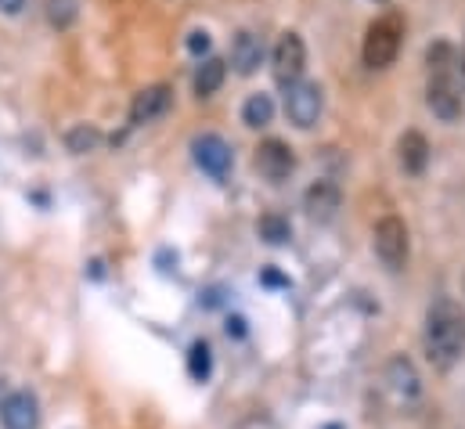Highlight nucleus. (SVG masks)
Wrapping results in <instances>:
<instances>
[{
    "mask_svg": "<svg viewBox=\"0 0 465 429\" xmlns=\"http://www.w3.org/2000/svg\"><path fill=\"white\" fill-rule=\"evenodd\" d=\"M386 383H390V390H393L397 397H404V401H415V397H419V372H415V364H411L408 357H393V361L386 364Z\"/></svg>",
    "mask_w": 465,
    "mask_h": 429,
    "instance_id": "obj_13",
    "label": "nucleus"
},
{
    "mask_svg": "<svg viewBox=\"0 0 465 429\" xmlns=\"http://www.w3.org/2000/svg\"><path fill=\"white\" fill-rule=\"evenodd\" d=\"M224 76H228L224 58H206V62L195 69V95H199V98L217 95V91H221V84H224Z\"/></svg>",
    "mask_w": 465,
    "mask_h": 429,
    "instance_id": "obj_15",
    "label": "nucleus"
},
{
    "mask_svg": "<svg viewBox=\"0 0 465 429\" xmlns=\"http://www.w3.org/2000/svg\"><path fill=\"white\" fill-rule=\"evenodd\" d=\"M303 65H307V47L300 40V33H285L274 47V76L282 87L296 84L303 76Z\"/></svg>",
    "mask_w": 465,
    "mask_h": 429,
    "instance_id": "obj_6",
    "label": "nucleus"
},
{
    "mask_svg": "<svg viewBox=\"0 0 465 429\" xmlns=\"http://www.w3.org/2000/svg\"><path fill=\"white\" fill-rule=\"evenodd\" d=\"M188 51H192V55H206V51H210V33L195 29V33L188 36Z\"/></svg>",
    "mask_w": 465,
    "mask_h": 429,
    "instance_id": "obj_21",
    "label": "nucleus"
},
{
    "mask_svg": "<svg viewBox=\"0 0 465 429\" xmlns=\"http://www.w3.org/2000/svg\"><path fill=\"white\" fill-rule=\"evenodd\" d=\"M397 155H401V166L404 174H422L426 163H430V141L419 134V130H408L397 145Z\"/></svg>",
    "mask_w": 465,
    "mask_h": 429,
    "instance_id": "obj_14",
    "label": "nucleus"
},
{
    "mask_svg": "<svg viewBox=\"0 0 465 429\" xmlns=\"http://www.w3.org/2000/svg\"><path fill=\"white\" fill-rule=\"evenodd\" d=\"M292 166H296V159H292V148H289L285 141L267 137V141L256 148V170H260V177H267L271 185H282V181L292 174Z\"/></svg>",
    "mask_w": 465,
    "mask_h": 429,
    "instance_id": "obj_7",
    "label": "nucleus"
},
{
    "mask_svg": "<svg viewBox=\"0 0 465 429\" xmlns=\"http://www.w3.org/2000/svg\"><path fill=\"white\" fill-rule=\"evenodd\" d=\"M426 65H430V87H426V102L430 108L444 119V123H455L462 115V95H459V55L451 44H433L426 51Z\"/></svg>",
    "mask_w": 465,
    "mask_h": 429,
    "instance_id": "obj_2",
    "label": "nucleus"
},
{
    "mask_svg": "<svg viewBox=\"0 0 465 429\" xmlns=\"http://www.w3.org/2000/svg\"><path fill=\"white\" fill-rule=\"evenodd\" d=\"M170 102H173V95H170V87H166V84L144 87V91L134 98V105H130V123H134V126H144V123H152V119L166 115Z\"/></svg>",
    "mask_w": 465,
    "mask_h": 429,
    "instance_id": "obj_9",
    "label": "nucleus"
},
{
    "mask_svg": "<svg viewBox=\"0 0 465 429\" xmlns=\"http://www.w3.org/2000/svg\"><path fill=\"white\" fill-rule=\"evenodd\" d=\"M455 73H459V87H465V47H462V55H459V65H455Z\"/></svg>",
    "mask_w": 465,
    "mask_h": 429,
    "instance_id": "obj_23",
    "label": "nucleus"
},
{
    "mask_svg": "<svg viewBox=\"0 0 465 429\" xmlns=\"http://www.w3.org/2000/svg\"><path fill=\"white\" fill-rule=\"evenodd\" d=\"M271 115H274V105H271V98H267V95H252V98L242 105V119H245V126H267V123H271Z\"/></svg>",
    "mask_w": 465,
    "mask_h": 429,
    "instance_id": "obj_17",
    "label": "nucleus"
},
{
    "mask_svg": "<svg viewBox=\"0 0 465 429\" xmlns=\"http://www.w3.org/2000/svg\"><path fill=\"white\" fill-rule=\"evenodd\" d=\"M379 4H386V0H379Z\"/></svg>",
    "mask_w": 465,
    "mask_h": 429,
    "instance_id": "obj_26",
    "label": "nucleus"
},
{
    "mask_svg": "<svg viewBox=\"0 0 465 429\" xmlns=\"http://www.w3.org/2000/svg\"><path fill=\"white\" fill-rule=\"evenodd\" d=\"M0 423L4 429H36L40 423V412H36V397L33 394H11L4 404H0Z\"/></svg>",
    "mask_w": 465,
    "mask_h": 429,
    "instance_id": "obj_10",
    "label": "nucleus"
},
{
    "mask_svg": "<svg viewBox=\"0 0 465 429\" xmlns=\"http://www.w3.org/2000/svg\"><path fill=\"white\" fill-rule=\"evenodd\" d=\"M22 4H25V0H0V11H4V15H18Z\"/></svg>",
    "mask_w": 465,
    "mask_h": 429,
    "instance_id": "obj_22",
    "label": "nucleus"
},
{
    "mask_svg": "<svg viewBox=\"0 0 465 429\" xmlns=\"http://www.w3.org/2000/svg\"><path fill=\"white\" fill-rule=\"evenodd\" d=\"M256 231H260V238H267L271 245H282V242H289V234H292V227H289V220L278 214H267L260 216V224H256Z\"/></svg>",
    "mask_w": 465,
    "mask_h": 429,
    "instance_id": "obj_18",
    "label": "nucleus"
},
{
    "mask_svg": "<svg viewBox=\"0 0 465 429\" xmlns=\"http://www.w3.org/2000/svg\"><path fill=\"white\" fill-rule=\"evenodd\" d=\"M426 354L437 368H451L465 354V311L451 296L433 300L426 311Z\"/></svg>",
    "mask_w": 465,
    "mask_h": 429,
    "instance_id": "obj_1",
    "label": "nucleus"
},
{
    "mask_svg": "<svg viewBox=\"0 0 465 429\" xmlns=\"http://www.w3.org/2000/svg\"><path fill=\"white\" fill-rule=\"evenodd\" d=\"M375 253L390 271L408 264V224L401 216H382L375 224Z\"/></svg>",
    "mask_w": 465,
    "mask_h": 429,
    "instance_id": "obj_4",
    "label": "nucleus"
},
{
    "mask_svg": "<svg viewBox=\"0 0 465 429\" xmlns=\"http://www.w3.org/2000/svg\"><path fill=\"white\" fill-rule=\"evenodd\" d=\"M263 282H267V285H289V282H285L282 274H274V271H267V274H263Z\"/></svg>",
    "mask_w": 465,
    "mask_h": 429,
    "instance_id": "obj_24",
    "label": "nucleus"
},
{
    "mask_svg": "<svg viewBox=\"0 0 465 429\" xmlns=\"http://www.w3.org/2000/svg\"><path fill=\"white\" fill-rule=\"evenodd\" d=\"M188 372H192L195 383H206L210 379V372H213V350H210V343H195L188 350Z\"/></svg>",
    "mask_w": 465,
    "mask_h": 429,
    "instance_id": "obj_16",
    "label": "nucleus"
},
{
    "mask_svg": "<svg viewBox=\"0 0 465 429\" xmlns=\"http://www.w3.org/2000/svg\"><path fill=\"white\" fill-rule=\"evenodd\" d=\"M98 141H102V134L94 130V126H73L69 130V137H65V145H69V152H76V155H84V152H94L98 148Z\"/></svg>",
    "mask_w": 465,
    "mask_h": 429,
    "instance_id": "obj_19",
    "label": "nucleus"
},
{
    "mask_svg": "<svg viewBox=\"0 0 465 429\" xmlns=\"http://www.w3.org/2000/svg\"><path fill=\"white\" fill-rule=\"evenodd\" d=\"M303 206H307V214L314 216V220H332L336 210H340V188L332 181H318V185L307 188Z\"/></svg>",
    "mask_w": 465,
    "mask_h": 429,
    "instance_id": "obj_12",
    "label": "nucleus"
},
{
    "mask_svg": "<svg viewBox=\"0 0 465 429\" xmlns=\"http://www.w3.org/2000/svg\"><path fill=\"white\" fill-rule=\"evenodd\" d=\"M401 36H404L401 15H386V18L371 22L368 33H364V47H361L364 65H368V69H386V65H393L397 51H401Z\"/></svg>",
    "mask_w": 465,
    "mask_h": 429,
    "instance_id": "obj_3",
    "label": "nucleus"
},
{
    "mask_svg": "<svg viewBox=\"0 0 465 429\" xmlns=\"http://www.w3.org/2000/svg\"><path fill=\"white\" fill-rule=\"evenodd\" d=\"M260 62H263V40H260L256 33L242 29L232 40V65L242 76H249V73H256Z\"/></svg>",
    "mask_w": 465,
    "mask_h": 429,
    "instance_id": "obj_11",
    "label": "nucleus"
},
{
    "mask_svg": "<svg viewBox=\"0 0 465 429\" xmlns=\"http://www.w3.org/2000/svg\"><path fill=\"white\" fill-rule=\"evenodd\" d=\"M80 15V0H47V18L58 29H69Z\"/></svg>",
    "mask_w": 465,
    "mask_h": 429,
    "instance_id": "obj_20",
    "label": "nucleus"
},
{
    "mask_svg": "<svg viewBox=\"0 0 465 429\" xmlns=\"http://www.w3.org/2000/svg\"><path fill=\"white\" fill-rule=\"evenodd\" d=\"M285 115L289 123H296L300 130L314 126L318 115H322V87L318 84H307V80H296L285 87Z\"/></svg>",
    "mask_w": 465,
    "mask_h": 429,
    "instance_id": "obj_5",
    "label": "nucleus"
},
{
    "mask_svg": "<svg viewBox=\"0 0 465 429\" xmlns=\"http://www.w3.org/2000/svg\"><path fill=\"white\" fill-rule=\"evenodd\" d=\"M192 152H195V163L199 170H206L210 177H224L232 170V145L217 134H203L192 141Z\"/></svg>",
    "mask_w": 465,
    "mask_h": 429,
    "instance_id": "obj_8",
    "label": "nucleus"
},
{
    "mask_svg": "<svg viewBox=\"0 0 465 429\" xmlns=\"http://www.w3.org/2000/svg\"><path fill=\"white\" fill-rule=\"evenodd\" d=\"M242 318H232V322H228V332H234V335H242V332H245V328H242Z\"/></svg>",
    "mask_w": 465,
    "mask_h": 429,
    "instance_id": "obj_25",
    "label": "nucleus"
}]
</instances>
